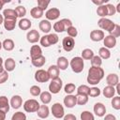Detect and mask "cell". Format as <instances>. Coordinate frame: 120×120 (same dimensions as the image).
I'll list each match as a JSON object with an SVG mask.
<instances>
[{"instance_id":"cell-1","label":"cell","mask_w":120,"mask_h":120,"mask_svg":"<svg viewBox=\"0 0 120 120\" xmlns=\"http://www.w3.org/2000/svg\"><path fill=\"white\" fill-rule=\"evenodd\" d=\"M104 77V70L100 67H91L88 70L87 82L92 85L98 84Z\"/></svg>"},{"instance_id":"cell-2","label":"cell","mask_w":120,"mask_h":120,"mask_svg":"<svg viewBox=\"0 0 120 120\" xmlns=\"http://www.w3.org/2000/svg\"><path fill=\"white\" fill-rule=\"evenodd\" d=\"M70 68L72 69L73 72L75 73H81L83 70V67H84V63H83V59L80 56H75L70 60Z\"/></svg>"},{"instance_id":"cell-3","label":"cell","mask_w":120,"mask_h":120,"mask_svg":"<svg viewBox=\"0 0 120 120\" xmlns=\"http://www.w3.org/2000/svg\"><path fill=\"white\" fill-rule=\"evenodd\" d=\"M40 104L36 99H27L23 103V110L26 112H37Z\"/></svg>"},{"instance_id":"cell-4","label":"cell","mask_w":120,"mask_h":120,"mask_svg":"<svg viewBox=\"0 0 120 120\" xmlns=\"http://www.w3.org/2000/svg\"><path fill=\"white\" fill-rule=\"evenodd\" d=\"M98 24L101 29L106 30L109 33L114 28V25H115V23L112 21H111L110 19H107V18H100L98 22Z\"/></svg>"},{"instance_id":"cell-5","label":"cell","mask_w":120,"mask_h":120,"mask_svg":"<svg viewBox=\"0 0 120 120\" xmlns=\"http://www.w3.org/2000/svg\"><path fill=\"white\" fill-rule=\"evenodd\" d=\"M63 85V82L60 78H56L51 81L50 84H49V90L51 94H57L60 92L61 88Z\"/></svg>"},{"instance_id":"cell-6","label":"cell","mask_w":120,"mask_h":120,"mask_svg":"<svg viewBox=\"0 0 120 120\" xmlns=\"http://www.w3.org/2000/svg\"><path fill=\"white\" fill-rule=\"evenodd\" d=\"M52 115L57 118V119H60L62 117H64L65 115V111H64V107L61 103L59 102H56L54 103L52 106Z\"/></svg>"},{"instance_id":"cell-7","label":"cell","mask_w":120,"mask_h":120,"mask_svg":"<svg viewBox=\"0 0 120 120\" xmlns=\"http://www.w3.org/2000/svg\"><path fill=\"white\" fill-rule=\"evenodd\" d=\"M62 46H63V49L66 51V52H70L73 50L74 46H75V40L73 38H70V37H66L63 38L62 40Z\"/></svg>"},{"instance_id":"cell-8","label":"cell","mask_w":120,"mask_h":120,"mask_svg":"<svg viewBox=\"0 0 120 120\" xmlns=\"http://www.w3.org/2000/svg\"><path fill=\"white\" fill-rule=\"evenodd\" d=\"M35 80L38 82H46L50 80V77L46 70L44 69H38L35 73Z\"/></svg>"},{"instance_id":"cell-9","label":"cell","mask_w":120,"mask_h":120,"mask_svg":"<svg viewBox=\"0 0 120 120\" xmlns=\"http://www.w3.org/2000/svg\"><path fill=\"white\" fill-rule=\"evenodd\" d=\"M60 16V10L57 8H52L48 9L45 13V17L47 18L48 21H53L56 20Z\"/></svg>"},{"instance_id":"cell-10","label":"cell","mask_w":120,"mask_h":120,"mask_svg":"<svg viewBox=\"0 0 120 120\" xmlns=\"http://www.w3.org/2000/svg\"><path fill=\"white\" fill-rule=\"evenodd\" d=\"M26 39H27L28 42H30V43H37V42L40 39L39 33H38V30H36V29L30 30V31L26 34Z\"/></svg>"},{"instance_id":"cell-11","label":"cell","mask_w":120,"mask_h":120,"mask_svg":"<svg viewBox=\"0 0 120 120\" xmlns=\"http://www.w3.org/2000/svg\"><path fill=\"white\" fill-rule=\"evenodd\" d=\"M103 44H104V47L107 49L114 48L116 45V38L111 35L105 36L103 38Z\"/></svg>"},{"instance_id":"cell-12","label":"cell","mask_w":120,"mask_h":120,"mask_svg":"<svg viewBox=\"0 0 120 120\" xmlns=\"http://www.w3.org/2000/svg\"><path fill=\"white\" fill-rule=\"evenodd\" d=\"M94 112L98 117L104 116L105 115V112H106V107H105V105L103 103H101V102H97L94 105Z\"/></svg>"},{"instance_id":"cell-13","label":"cell","mask_w":120,"mask_h":120,"mask_svg":"<svg viewBox=\"0 0 120 120\" xmlns=\"http://www.w3.org/2000/svg\"><path fill=\"white\" fill-rule=\"evenodd\" d=\"M10 104L6 96H0V111L7 113L9 111Z\"/></svg>"},{"instance_id":"cell-14","label":"cell","mask_w":120,"mask_h":120,"mask_svg":"<svg viewBox=\"0 0 120 120\" xmlns=\"http://www.w3.org/2000/svg\"><path fill=\"white\" fill-rule=\"evenodd\" d=\"M105 35L102 30H93L90 33V38L93 41H101L103 40Z\"/></svg>"},{"instance_id":"cell-15","label":"cell","mask_w":120,"mask_h":120,"mask_svg":"<svg viewBox=\"0 0 120 120\" xmlns=\"http://www.w3.org/2000/svg\"><path fill=\"white\" fill-rule=\"evenodd\" d=\"M37 113H38V116L40 118V119H45L49 116L50 114V110L48 108L47 105L43 104V105H40L38 110L37 111Z\"/></svg>"},{"instance_id":"cell-16","label":"cell","mask_w":120,"mask_h":120,"mask_svg":"<svg viewBox=\"0 0 120 120\" xmlns=\"http://www.w3.org/2000/svg\"><path fill=\"white\" fill-rule=\"evenodd\" d=\"M59 68H57V66L55 65H52L49 67L48 70H47V73L50 77L51 80H53V79H56V78H59Z\"/></svg>"},{"instance_id":"cell-17","label":"cell","mask_w":120,"mask_h":120,"mask_svg":"<svg viewBox=\"0 0 120 120\" xmlns=\"http://www.w3.org/2000/svg\"><path fill=\"white\" fill-rule=\"evenodd\" d=\"M106 82H107L108 85L114 87L117 83H119V77H118V75L115 74V73H110V74H108V76L106 77Z\"/></svg>"},{"instance_id":"cell-18","label":"cell","mask_w":120,"mask_h":120,"mask_svg":"<svg viewBox=\"0 0 120 120\" xmlns=\"http://www.w3.org/2000/svg\"><path fill=\"white\" fill-rule=\"evenodd\" d=\"M64 104L67 108H73L77 102H76V96L73 95H68L64 98Z\"/></svg>"},{"instance_id":"cell-19","label":"cell","mask_w":120,"mask_h":120,"mask_svg":"<svg viewBox=\"0 0 120 120\" xmlns=\"http://www.w3.org/2000/svg\"><path fill=\"white\" fill-rule=\"evenodd\" d=\"M16 22H17V19H8V18H6V19H4L3 24H4V27H5L6 30L12 31L15 28V26H16Z\"/></svg>"},{"instance_id":"cell-20","label":"cell","mask_w":120,"mask_h":120,"mask_svg":"<svg viewBox=\"0 0 120 120\" xmlns=\"http://www.w3.org/2000/svg\"><path fill=\"white\" fill-rule=\"evenodd\" d=\"M9 104L10 106L13 108V109H19L22 104V97L19 96V95H15L11 98L10 101H9Z\"/></svg>"},{"instance_id":"cell-21","label":"cell","mask_w":120,"mask_h":120,"mask_svg":"<svg viewBox=\"0 0 120 120\" xmlns=\"http://www.w3.org/2000/svg\"><path fill=\"white\" fill-rule=\"evenodd\" d=\"M42 55V50L38 45H33L30 49V56H31V60L38 58L39 56Z\"/></svg>"},{"instance_id":"cell-22","label":"cell","mask_w":120,"mask_h":120,"mask_svg":"<svg viewBox=\"0 0 120 120\" xmlns=\"http://www.w3.org/2000/svg\"><path fill=\"white\" fill-rule=\"evenodd\" d=\"M69 63L68 61V59L65 57V56H60L58 59H57V68H59V70H66L68 67Z\"/></svg>"},{"instance_id":"cell-23","label":"cell","mask_w":120,"mask_h":120,"mask_svg":"<svg viewBox=\"0 0 120 120\" xmlns=\"http://www.w3.org/2000/svg\"><path fill=\"white\" fill-rule=\"evenodd\" d=\"M38 27H39V29H40L43 33L47 34V33H49V32L51 31V29H52V24H51L50 21H48V20H42V21L39 22Z\"/></svg>"},{"instance_id":"cell-24","label":"cell","mask_w":120,"mask_h":120,"mask_svg":"<svg viewBox=\"0 0 120 120\" xmlns=\"http://www.w3.org/2000/svg\"><path fill=\"white\" fill-rule=\"evenodd\" d=\"M4 68L6 69V71L8 72H10V71H13L15 67H16V63H15V60L11 57L9 58H7L6 61H5V64H4Z\"/></svg>"},{"instance_id":"cell-25","label":"cell","mask_w":120,"mask_h":120,"mask_svg":"<svg viewBox=\"0 0 120 120\" xmlns=\"http://www.w3.org/2000/svg\"><path fill=\"white\" fill-rule=\"evenodd\" d=\"M18 25H19L20 29H22V30H28V29H30V27L32 25V22L30 20H28L26 18H22L19 21Z\"/></svg>"},{"instance_id":"cell-26","label":"cell","mask_w":120,"mask_h":120,"mask_svg":"<svg viewBox=\"0 0 120 120\" xmlns=\"http://www.w3.org/2000/svg\"><path fill=\"white\" fill-rule=\"evenodd\" d=\"M103 96L107 98H111L114 96L115 94V88L113 86H110V85H107L106 87H104L103 89V92H102Z\"/></svg>"},{"instance_id":"cell-27","label":"cell","mask_w":120,"mask_h":120,"mask_svg":"<svg viewBox=\"0 0 120 120\" xmlns=\"http://www.w3.org/2000/svg\"><path fill=\"white\" fill-rule=\"evenodd\" d=\"M2 15H3L4 19H6V18H8V19H17V18H18L15 9H12V8H7V9H4Z\"/></svg>"},{"instance_id":"cell-28","label":"cell","mask_w":120,"mask_h":120,"mask_svg":"<svg viewBox=\"0 0 120 120\" xmlns=\"http://www.w3.org/2000/svg\"><path fill=\"white\" fill-rule=\"evenodd\" d=\"M39 98H40V100L43 104L47 105L48 103L51 102L52 100V94L48 91H44V92H41L40 95H39Z\"/></svg>"},{"instance_id":"cell-29","label":"cell","mask_w":120,"mask_h":120,"mask_svg":"<svg viewBox=\"0 0 120 120\" xmlns=\"http://www.w3.org/2000/svg\"><path fill=\"white\" fill-rule=\"evenodd\" d=\"M43 13H44V11L41 8H39L38 7H35V8H33L30 10V14H31V16L34 19H39V18H41L43 16Z\"/></svg>"},{"instance_id":"cell-30","label":"cell","mask_w":120,"mask_h":120,"mask_svg":"<svg viewBox=\"0 0 120 120\" xmlns=\"http://www.w3.org/2000/svg\"><path fill=\"white\" fill-rule=\"evenodd\" d=\"M31 62H32V65L34 67H36V68H41L46 63V58H45V56L41 55V56H39L38 58L32 59Z\"/></svg>"},{"instance_id":"cell-31","label":"cell","mask_w":120,"mask_h":120,"mask_svg":"<svg viewBox=\"0 0 120 120\" xmlns=\"http://www.w3.org/2000/svg\"><path fill=\"white\" fill-rule=\"evenodd\" d=\"M2 47L6 50V51H12L15 47L14 41L10 38H7L2 42Z\"/></svg>"},{"instance_id":"cell-32","label":"cell","mask_w":120,"mask_h":120,"mask_svg":"<svg viewBox=\"0 0 120 120\" xmlns=\"http://www.w3.org/2000/svg\"><path fill=\"white\" fill-rule=\"evenodd\" d=\"M98 56L101 59H109L111 56V52L109 51V49L105 48V47H101L98 51Z\"/></svg>"},{"instance_id":"cell-33","label":"cell","mask_w":120,"mask_h":120,"mask_svg":"<svg viewBox=\"0 0 120 120\" xmlns=\"http://www.w3.org/2000/svg\"><path fill=\"white\" fill-rule=\"evenodd\" d=\"M94 55V52L91 49H84L82 52V58L84 60H91Z\"/></svg>"},{"instance_id":"cell-34","label":"cell","mask_w":120,"mask_h":120,"mask_svg":"<svg viewBox=\"0 0 120 120\" xmlns=\"http://www.w3.org/2000/svg\"><path fill=\"white\" fill-rule=\"evenodd\" d=\"M89 90L90 88L85 85V84H82L77 88V95H83V96H88L89 94Z\"/></svg>"},{"instance_id":"cell-35","label":"cell","mask_w":120,"mask_h":120,"mask_svg":"<svg viewBox=\"0 0 120 120\" xmlns=\"http://www.w3.org/2000/svg\"><path fill=\"white\" fill-rule=\"evenodd\" d=\"M97 14H98L99 17H101V18H105L106 16H108L106 5H102V6L98 7V8H97Z\"/></svg>"},{"instance_id":"cell-36","label":"cell","mask_w":120,"mask_h":120,"mask_svg":"<svg viewBox=\"0 0 120 120\" xmlns=\"http://www.w3.org/2000/svg\"><path fill=\"white\" fill-rule=\"evenodd\" d=\"M53 30L56 33H62V32L66 31L65 26H64V24H63V22H62L61 20L60 21H57L56 22H54V24H53Z\"/></svg>"},{"instance_id":"cell-37","label":"cell","mask_w":120,"mask_h":120,"mask_svg":"<svg viewBox=\"0 0 120 120\" xmlns=\"http://www.w3.org/2000/svg\"><path fill=\"white\" fill-rule=\"evenodd\" d=\"M76 102L78 105H85L88 102V96L76 95Z\"/></svg>"},{"instance_id":"cell-38","label":"cell","mask_w":120,"mask_h":120,"mask_svg":"<svg viewBox=\"0 0 120 120\" xmlns=\"http://www.w3.org/2000/svg\"><path fill=\"white\" fill-rule=\"evenodd\" d=\"M81 120H95L94 114L89 111H83L81 113Z\"/></svg>"},{"instance_id":"cell-39","label":"cell","mask_w":120,"mask_h":120,"mask_svg":"<svg viewBox=\"0 0 120 120\" xmlns=\"http://www.w3.org/2000/svg\"><path fill=\"white\" fill-rule=\"evenodd\" d=\"M15 11L17 13V16L20 17V18H22V19L26 14V8L23 6H18V7H16L15 8Z\"/></svg>"},{"instance_id":"cell-40","label":"cell","mask_w":120,"mask_h":120,"mask_svg":"<svg viewBox=\"0 0 120 120\" xmlns=\"http://www.w3.org/2000/svg\"><path fill=\"white\" fill-rule=\"evenodd\" d=\"M92 67H100L102 65V59L98 55H94L91 59Z\"/></svg>"},{"instance_id":"cell-41","label":"cell","mask_w":120,"mask_h":120,"mask_svg":"<svg viewBox=\"0 0 120 120\" xmlns=\"http://www.w3.org/2000/svg\"><path fill=\"white\" fill-rule=\"evenodd\" d=\"M64 90H65V92H66L68 95H71V94L76 90V86H75L74 83L69 82V83H67V84L65 85Z\"/></svg>"},{"instance_id":"cell-42","label":"cell","mask_w":120,"mask_h":120,"mask_svg":"<svg viewBox=\"0 0 120 120\" xmlns=\"http://www.w3.org/2000/svg\"><path fill=\"white\" fill-rule=\"evenodd\" d=\"M112 107L114 110H120V97L116 96L114 98H112Z\"/></svg>"},{"instance_id":"cell-43","label":"cell","mask_w":120,"mask_h":120,"mask_svg":"<svg viewBox=\"0 0 120 120\" xmlns=\"http://www.w3.org/2000/svg\"><path fill=\"white\" fill-rule=\"evenodd\" d=\"M11 120H26V115L22 112H17L12 115Z\"/></svg>"},{"instance_id":"cell-44","label":"cell","mask_w":120,"mask_h":120,"mask_svg":"<svg viewBox=\"0 0 120 120\" xmlns=\"http://www.w3.org/2000/svg\"><path fill=\"white\" fill-rule=\"evenodd\" d=\"M40 93H41V89H40L39 86H38V85H32L30 87V94L32 96L38 97V96L40 95Z\"/></svg>"},{"instance_id":"cell-45","label":"cell","mask_w":120,"mask_h":120,"mask_svg":"<svg viewBox=\"0 0 120 120\" xmlns=\"http://www.w3.org/2000/svg\"><path fill=\"white\" fill-rule=\"evenodd\" d=\"M48 39H49L50 45H54V44H56V43L58 42L59 38H58V36H57L56 34L52 33V34H49V35H48Z\"/></svg>"},{"instance_id":"cell-46","label":"cell","mask_w":120,"mask_h":120,"mask_svg":"<svg viewBox=\"0 0 120 120\" xmlns=\"http://www.w3.org/2000/svg\"><path fill=\"white\" fill-rule=\"evenodd\" d=\"M66 32L68 33V37L73 38H74L75 37H77V35H78V31H77V29H76V27H74L73 25L70 26V27H68V28L66 30Z\"/></svg>"},{"instance_id":"cell-47","label":"cell","mask_w":120,"mask_h":120,"mask_svg":"<svg viewBox=\"0 0 120 120\" xmlns=\"http://www.w3.org/2000/svg\"><path fill=\"white\" fill-rule=\"evenodd\" d=\"M99 95H100V89L99 88H98V87H92V88H90L88 96H90L91 98H96V97H98Z\"/></svg>"},{"instance_id":"cell-48","label":"cell","mask_w":120,"mask_h":120,"mask_svg":"<svg viewBox=\"0 0 120 120\" xmlns=\"http://www.w3.org/2000/svg\"><path fill=\"white\" fill-rule=\"evenodd\" d=\"M109 35H111V36L114 37L115 38H118V37L120 36V26H119L118 24H116V23H115L114 28L110 32V34H109Z\"/></svg>"},{"instance_id":"cell-49","label":"cell","mask_w":120,"mask_h":120,"mask_svg":"<svg viewBox=\"0 0 120 120\" xmlns=\"http://www.w3.org/2000/svg\"><path fill=\"white\" fill-rule=\"evenodd\" d=\"M49 4H50V1L49 0H47V1H45V0H38V7L39 8H41L43 11L48 8Z\"/></svg>"},{"instance_id":"cell-50","label":"cell","mask_w":120,"mask_h":120,"mask_svg":"<svg viewBox=\"0 0 120 120\" xmlns=\"http://www.w3.org/2000/svg\"><path fill=\"white\" fill-rule=\"evenodd\" d=\"M106 8H107V12H108V16H112L116 13L115 10V7L112 4H106Z\"/></svg>"},{"instance_id":"cell-51","label":"cell","mask_w":120,"mask_h":120,"mask_svg":"<svg viewBox=\"0 0 120 120\" xmlns=\"http://www.w3.org/2000/svg\"><path fill=\"white\" fill-rule=\"evenodd\" d=\"M39 41H40V44L43 47H45V48H48V47L51 46L50 45V42H49V39H48V35H44L43 37H41L40 39H39Z\"/></svg>"},{"instance_id":"cell-52","label":"cell","mask_w":120,"mask_h":120,"mask_svg":"<svg viewBox=\"0 0 120 120\" xmlns=\"http://www.w3.org/2000/svg\"><path fill=\"white\" fill-rule=\"evenodd\" d=\"M8 71L4 70L3 72L0 73V84L6 82L8 81Z\"/></svg>"},{"instance_id":"cell-53","label":"cell","mask_w":120,"mask_h":120,"mask_svg":"<svg viewBox=\"0 0 120 120\" xmlns=\"http://www.w3.org/2000/svg\"><path fill=\"white\" fill-rule=\"evenodd\" d=\"M61 21H62V22H63V24H64V26H65V29H66V30H67L68 27L72 26V22H71V21H70V20H68V19H62Z\"/></svg>"},{"instance_id":"cell-54","label":"cell","mask_w":120,"mask_h":120,"mask_svg":"<svg viewBox=\"0 0 120 120\" xmlns=\"http://www.w3.org/2000/svg\"><path fill=\"white\" fill-rule=\"evenodd\" d=\"M92 2H93L95 5H97L98 7H99V6L105 5V4L108 2V0H93Z\"/></svg>"},{"instance_id":"cell-55","label":"cell","mask_w":120,"mask_h":120,"mask_svg":"<svg viewBox=\"0 0 120 120\" xmlns=\"http://www.w3.org/2000/svg\"><path fill=\"white\" fill-rule=\"evenodd\" d=\"M64 120H77L76 116L72 113H68L66 115H64Z\"/></svg>"},{"instance_id":"cell-56","label":"cell","mask_w":120,"mask_h":120,"mask_svg":"<svg viewBox=\"0 0 120 120\" xmlns=\"http://www.w3.org/2000/svg\"><path fill=\"white\" fill-rule=\"evenodd\" d=\"M104 120H116V117H115V115H113L112 113H108L105 115Z\"/></svg>"},{"instance_id":"cell-57","label":"cell","mask_w":120,"mask_h":120,"mask_svg":"<svg viewBox=\"0 0 120 120\" xmlns=\"http://www.w3.org/2000/svg\"><path fill=\"white\" fill-rule=\"evenodd\" d=\"M9 2H10L9 0H0V10L3 8V7H4V5H5V4L9 3Z\"/></svg>"},{"instance_id":"cell-58","label":"cell","mask_w":120,"mask_h":120,"mask_svg":"<svg viewBox=\"0 0 120 120\" xmlns=\"http://www.w3.org/2000/svg\"><path fill=\"white\" fill-rule=\"evenodd\" d=\"M5 69H4V67H3V59L0 57V73L3 72Z\"/></svg>"},{"instance_id":"cell-59","label":"cell","mask_w":120,"mask_h":120,"mask_svg":"<svg viewBox=\"0 0 120 120\" xmlns=\"http://www.w3.org/2000/svg\"><path fill=\"white\" fill-rule=\"evenodd\" d=\"M0 120H6V113L0 111Z\"/></svg>"},{"instance_id":"cell-60","label":"cell","mask_w":120,"mask_h":120,"mask_svg":"<svg viewBox=\"0 0 120 120\" xmlns=\"http://www.w3.org/2000/svg\"><path fill=\"white\" fill-rule=\"evenodd\" d=\"M115 87H116V88H115V92H116L118 95H120V84L117 83V84L115 85Z\"/></svg>"},{"instance_id":"cell-61","label":"cell","mask_w":120,"mask_h":120,"mask_svg":"<svg viewBox=\"0 0 120 120\" xmlns=\"http://www.w3.org/2000/svg\"><path fill=\"white\" fill-rule=\"evenodd\" d=\"M3 22H4V17H3L2 14H0V24H2Z\"/></svg>"},{"instance_id":"cell-62","label":"cell","mask_w":120,"mask_h":120,"mask_svg":"<svg viewBox=\"0 0 120 120\" xmlns=\"http://www.w3.org/2000/svg\"><path fill=\"white\" fill-rule=\"evenodd\" d=\"M1 48H2V42L0 41V50H1Z\"/></svg>"},{"instance_id":"cell-63","label":"cell","mask_w":120,"mask_h":120,"mask_svg":"<svg viewBox=\"0 0 120 120\" xmlns=\"http://www.w3.org/2000/svg\"><path fill=\"white\" fill-rule=\"evenodd\" d=\"M37 120H40V119H37Z\"/></svg>"}]
</instances>
